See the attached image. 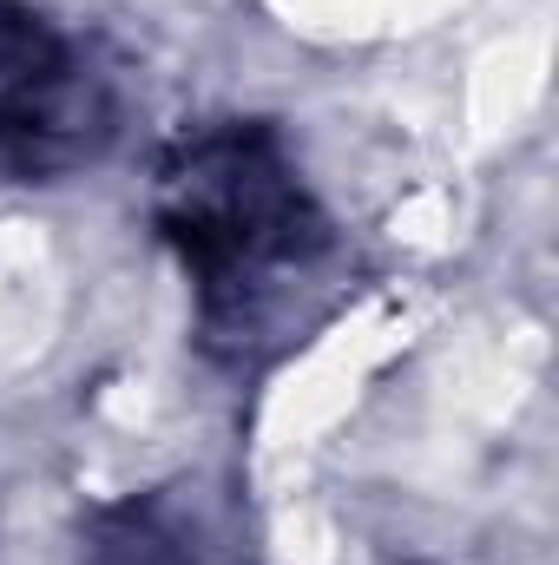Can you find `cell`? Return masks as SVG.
I'll return each instance as SVG.
<instances>
[{
  "instance_id": "6da1fadb",
  "label": "cell",
  "mask_w": 559,
  "mask_h": 565,
  "mask_svg": "<svg viewBox=\"0 0 559 565\" xmlns=\"http://www.w3.org/2000/svg\"><path fill=\"white\" fill-rule=\"evenodd\" d=\"M158 224L198 282L204 335L238 355L289 342L329 289L336 237L264 126L178 145L158 171Z\"/></svg>"
},
{
  "instance_id": "7a4b0ae2",
  "label": "cell",
  "mask_w": 559,
  "mask_h": 565,
  "mask_svg": "<svg viewBox=\"0 0 559 565\" xmlns=\"http://www.w3.org/2000/svg\"><path fill=\"white\" fill-rule=\"evenodd\" d=\"M113 139V93L86 53L40 13L0 0V164L27 178L73 171Z\"/></svg>"
},
{
  "instance_id": "3957f363",
  "label": "cell",
  "mask_w": 559,
  "mask_h": 565,
  "mask_svg": "<svg viewBox=\"0 0 559 565\" xmlns=\"http://www.w3.org/2000/svg\"><path fill=\"white\" fill-rule=\"evenodd\" d=\"M93 565H184V553L151 526V520H119L99 546H93Z\"/></svg>"
}]
</instances>
